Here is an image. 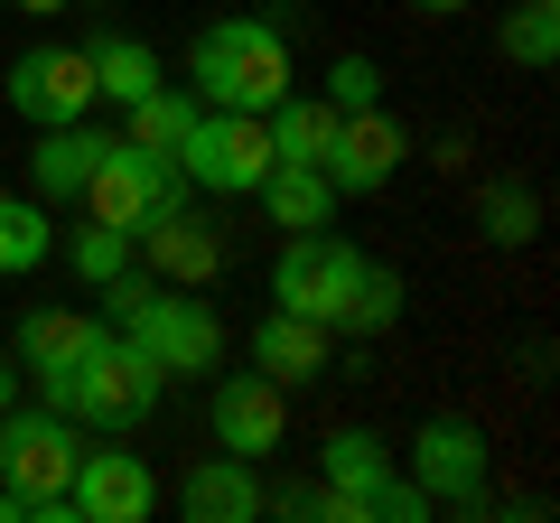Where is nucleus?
Returning <instances> with one entry per match:
<instances>
[{"label":"nucleus","instance_id":"4be33fe9","mask_svg":"<svg viewBox=\"0 0 560 523\" xmlns=\"http://www.w3.org/2000/svg\"><path fill=\"white\" fill-rule=\"evenodd\" d=\"M57 253V216L38 197H0V281H28Z\"/></svg>","mask_w":560,"mask_h":523},{"label":"nucleus","instance_id":"c85d7f7f","mask_svg":"<svg viewBox=\"0 0 560 523\" xmlns=\"http://www.w3.org/2000/svg\"><path fill=\"white\" fill-rule=\"evenodd\" d=\"M411 10H420V20H458L467 0H411Z\"/></svg>","mask_w":560,"mask_h":523},{"label":"nucleus","instance_id":"423d86ee","mask_svg":"<svg viewBox=\"0 0 560 523\" xmlns=\"http://www.w3.org/2000/svg\"><path fill=\"white\" fill-rule=\"evenodd\" d=\"M178 178L206 187V197H253V187L271 178V121L206 103V113L187 121V141H178Z\"/></svg>","mask_w":560,"mask_h":523},{"label":"nucleus","instance_id":"a211bd4d","mask_svg":"<svg viewBox=\"0 0 560 523\" xmlns=\"http://www.w3.org/2000/svg\"><path fill=\"white\" fill-rule=\"evenodd\" d=\"M140 243H150V262H160V281H215V271H224V243L206 234L187 206H168V216L150 224Z\"/></svg>","mask_w":560,"mask_h":523},{"label":"nucleus","instance_id":"dca6fc26","mask_svg":"<svg viewBox=\"0 0 560 523\" xmlns=\"http://www.w3.org/2000/svg\"><path fill=\"white\" fill-rule=\"evenodd\" d=\"M261 206H271V224L280 234H318V224H337V187H327V168L318 160H271V178L253 187Z\"/></svg>","mask_w":560,"mask_h":523},{"label":"nucleus","instance_id":"bb28decb","mask_svg":"<svg viewBox=\"0 0 560 523\" xmlns=\"http://www.w3.org/2000/svg\"><path fill=\"white\" fill-rule=\"evenodd\" d=\"M327 103H337V113L383 103V66H374V57H337V66H327Z\"/></svg>","mask_w":560,"mask_h":523},{"label":"nucleus","instance_id":"2eb2a0df","mask_svg":"<svg viewBox=\"0 0 560 523\" xmlns=\"http://www.w3.org/2000/svg\"><path fill=\"white\" fill-rule=\"evenodd\" d=\"M103 150H113V141H103L94 121H57V131H38V150H28V187H38V206H75Z\"/></svg>","mask_w":560,"mask_h":523},{"label":"nucleus","instance_id":"f8f14e48","mask_svg":"<svg viewBox=\"0 0 560 523\" xmlns=\"http://www.w3.org/2000/svg\"><path fill=\"white\" fill-rule=\"evenodd\" d=\"M66 504H75V523H140L150 504H160V477H150V458H131V449H113V440H84Z\"/></svg>","mask_w":560,"mask_h":523},{"label":"nucleus","instance_id":"b1692460","mask_svg":"<svg viewBox=\"0 0 560 523\" xmlns=\"http://www.w3.org/2000/svg\"><path fill=\"white\" fill-rule=\"evenodd\" d=\"M84 57H94V94L103 103H140L160 84V47H140V38H94Z\"/></svg>","mask_w":560,"mask_h":523},{"label":"nucleus","instance_id":"ddd939ff","mask_svg":"<svg viewBox=\"0 0 560 523\" xmlns=\"http://www.w3.org/2000/svg\"><path fill=\"white\" fill-rule=\"evenodd\" d=\"M94 346H103V309H28L20 318V383L57 393Z\"/></svg>","mask_w":560,"mask_h":523},{"label":"nucleus","instance_id":"6e6552de","mask_svg":"<svg viewBox=\"0 0 560 523\" xmlns=\"http://www.w3.org/2000/svg\"><path fill=\"white\" fill-rule=\"evenodd\" d=\"M0 94H10V113H20V121H38V131L84 121V113L103 103V94H94V57H84V47H57V38L20 47L10 75H0Z\"/></svg>","mask_w":560,"mask_h":523},{"label":"nucleus","instance_id":"20e7f679","mask_svg":"<svg viewBox=\"0 0 560 523\" xmlns=\"http://www.w3.org/2000/svg\"><path fill=\"white\" fill-rule=\"evenodd\" d=\"M75 458H84V440H75V421L66 411H0V486L20 496V523H75V504H66V486H75Z\"/></svg>","mask_w":560,"mask_h":523},{"label":"nucleus","instance_id":"393cba45","mask_svg":"<svg viewBox=\"0 0 560 523\" xmlns=\"http://www.w3.org/2000/svg\"><path fill=\"white\" fill-rule=\"evenodd\" d=\"M533 224H541L533 187H477V234L495 243V253H514V243H533Z\"/></svg>","mask_w":560,"mask_h":523},{"label":"nucleus","instance_id":"cd10ccee","mask_svg":"<svg viewBox=\"0 0 560 523\" xmlns=\"http://www.w3.org/2000/svg\"><path fill=\"white\" fill-rule=\"evenodd\" d=\"M20 403V356H0V411Z\"/></svg>","mask_w":560,"mask_h":523},{"label":"nucleus","instance_id":"9d476101","mask_svg":"<svg viewBox=\"0 0 560 523\" xmlns=\"http://www.w3.org/2000/svg\"><path fill=\"white\" fill-rule=\"evenodd\" d=\"M206 430H215V449H234V458H280V440H290V383H271L253 364V374H224L215 393H206Z\"/></svg>","mask_w":560,"mask_h":523},{"label":"nucleus","instance_id":"f03ea898","mask_svg":"<svg viewBox=\"0 0 560 523\" xmlns=\"http://www.w3.org/2000/svg\"><path fill=\"white\" fill-rule=\"evenodd\" d=\"M103 327H121L168 383L224 364V318L206 300H187V290H168L160 271H113V281H103Z\"/></svg>","mask_w":560,"mask_h":523},{"label":"nucleus","instance_id":"0eeeda50","mask_svg":"<svg viewBox=\"0 0 560 523\" xmlns=\"http://www.w3.org/2000/svg\"><path fill=\"white\" fill-rule=\"evenodd\" d=\"M84 206H94V224H121V234L140 243L168 206H187V178H178V160H160V150L113 141L94 160V178H84Z\"/></svg>","mask_w":560,"mask_h":523},{"label":"nucleus","instance_id":"5701e85b","mask_svg":"<svg viewBox=\"0 0 560 523\" xmlns=\"http://www.w3.org/2000/svg\"><path fill=\"white\" fill-rule=\"evenodd\" d=\"M261 121H271V160H318L327 131H337V103H327V94H300V84H290V94H280Z\"/></svg>","mask_w":560,"mask_h":523},{"label":"nucleus","instance_id":"6ab92c4d","mask_svg":"<svg viewBox=\"0 0 560 523\" xmlns=\"http://www.w3.org/2000/svg\"><path fill=\"white\" fill-rule=\"evenodd\" d=\"M121 113H131V121H121V141H131V150H160V160H178L187 121H197L206 103H197V94H178V84H150V94L121 103Z\"/></svg>","mask_w":560,"mask_h":523},{"label":"nucleus","instance_id":"f3484780","mask_svg":"<svg viewBox=\"0 0 560 523\" xmlns=\"http://www.w3.org/2000/svg\"><path fill=\"white\" fill-rule=\"evenodd\" d=\"M253 364H261L271 383H308V374L327 364V327H318V318H290V309H271V318L253 327Z\"/></svg>","mask_w":560,"mask_h":523},{"label":"nucleus","instance_id":"39448f33","mask_svg":"<svg viewBox=\"0 0 560 523\" xmlns=\"http://www.w3.org/2000/svg\"><path fill=\"white\" fill-rule=\"evenodd\" d=\"M160 393H168V374L140 356L121 327H103V346L57 383V393H38V403L66 411L75 430H131V421H150V411H160Z\"/></svg>","mask_w":560,"mask_h":523},{"label":"nucleus","instance_id":"a878e982","mask_svg":"<svg viewBox=\"0 0 560 523\" xmlns=\"http://www.w3.org/2000/svg\"><path fill=\"white\" fill-rule=\"evenodd\" d=\"M66 262H75V271H84V281H113V271H131V234H121V224H84V234L75 243H66Z\"/></svg>","mask_w":560,"mask_h":523},{"label":"nucleus","instance_id":"7ed1b4c3","mask_svg":"<svg viewBox=\"0 0 560 523\" xmlns=\"http://www.w3.org/2000/svg\"><path fill=\"white\" fill-rule=\"evenodd\" d=\"M187 75H197V103H215V113H271V103L290 94V28L234 10V20L197 28Z\"/></svg>","mask_w":560,"mask_h":523},{"label":"nucleus","instance_id":"9b49d317","mask_svg":"<svg viewBox=\"0 0 560 523\" xmlns=\"http://www.w3.org/2000/svg\"><path fill=\"white\" fill-rule=\"evenodd\" d=\"M401 150H411V141H401V121L383 113V103H364V113H337L318 168H327L337 197H383V187L401 178Z\"/></svg>","mask_w":560,"mask_h":523},{"label":"nucleus","instance_id":"1a4fd4ad","mask_svg":"<svg viewBox=\"0 0 560 523\" xmlns=\"http://www.w3.org/2000/svg\"><path fill=\"white\" fill-rule=\"evenodd\" d=\"M486 467H495V449H486V430L467 421V411L420 421V440H411V486H420L430 504H467V514H477V504H486Z\"/></svg>","mask_w":560,"mask_h":523},{"label":"nucleus","instance_id":"f257e3e1","mask_svg":"<svg viewBox=\"0 0 560 523\" xmlns=\"http://www.w3.org/2000/svg\"><path fill=\"white\" fill-rule=\"evenodd\" d=\"M271 309L318 318L327 337H337V327L383 337V327L401 318V271H393V262H374V253H355L337 224H318V234H290V243H280V262H271Z\"/></svg>","mask_w":560,"mask_h":523},{"label":"nucleus","instance_id":"aec40b11","mask_svg":"<svg viewBox=\"0 0 560 523\" xmlns=\"http://www.w3.org/2000/svg\"><path fill=\"white\" fill-rule=\"evenodd\" d=\"M318 467H327V486H337V496L355 504V523H364V486H383V477H393V449H383L374 430H327Z\"/></svg>","mask_w":560,"mask_h":523},{"label":"nucleus","instance_id":"4468645a","mask_svg":"<svg viewBox=\"0 0 560 523\" xmlns=\"http://www.w3.org/2000/svg\"><path fill=\"white\" fill-rule=\"evenodd\" d=\"M178 514H187V523H253V514H271V486H261L253 458L215 449V458H197V467L178 477Z\"/></svg>","mask_w":560,"mask_h":523},{"label":"nucleus","instance_id":"c756f323","mask_svg":"<svg viewBox=\"0 0 560 523\" xmlns=\"http://www.w3.org/2000/svg\"><path fill=\"white\" fill-rule=\"evenodd\" d=\"M20 10H66V0H20Z\"/></svg>","mask_w":560,"mask_h":523},{"label":"nucleus","instance_id":"412c9836","mask_svg":"<svg viewBox=\"0 0 560 523\" xmlns=\"http://www.w3.org/2000/svg\"><path fill=\"white\" fill-rule=\"evenodd\" d=\"M495 57L523 66V75H551V57H560V0H514L504 28H495Z\"/></svg>","mask_w":560,"mask_h":523}]
</instances>
